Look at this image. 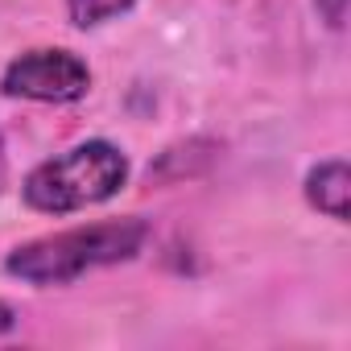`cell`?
<instances>
[{
  "instance_id": "cell-2",
  "label": "cell",
  "mask_w": 351,
  "mask_h": 351,
  "mask_svg": "<svg viewBox=\"0 0 351 351\" xmlns=\"http://www.w3.org/2000/svg\"><path fill=\"white\" fill-rule=\"evenodd\" d=\"M128 178V161L108 141H83L62 157L42 161L25 178V203L46 215H71L112 199Z\"/></svg>"
},
{
  "instance_id": "cell-5",
  "label": "cell",
  "mask_w": 351,
  "mask_h": 351,
  "mask_svg": "<svg viewBox=\"0 0 351 351\" xmlns=\"http://www.w3.org/2000/svg\"><path fill=\"white\" fill-rule=\"evenodd\" d=\"M219 145L215 141H186V145H173L157 157V165H149V178L157 182H178L182 173H199L215 161Z\"/></svg>"
},
{
  "instance_id": "cell-6",
  "label": "cell",
  "mask_w": 351,
  "mask_h": 351,
  "mask_svg": "<svg viewBox=\"0 0 351 351\" xmlns=\"http://www.w3.org/2000/svg\"><path fill=\"white\" fill-rule=\"evenodd\" d=\"M132 0H66V13L79 29H91V25H104L112 17H120Z\"/></svg>"
},
{
  "instance_id": "cell-4",
  "label": "cell",
  "mask_w": 351,
  "mask_h": 351,
  "mask_svg": "<svg viewBox=\"0 0 351 351\" xmlns=\"http://www.w3.org/2000/svg\"><path fill=\"white\" fill-rule=\"evenodd\" d=\"M347 195H351V173L343 161H322L310 169V178H306V199L330 215V219H347Z\"/></svg>"
},
{
  "instance_id": "cell-8",
  "label": "cell",
  "mask_w": 351,
  "mask_h": 351,
  "mask_svg": "<svg viewBox=\"0 0 351 351\" xmlns=\"http://www.w3.org/2000/svg\"><path fill=\"white\" fill-rule=\"evenodd\" d=\"M13 326H17V314H13L5 302H0V335H5V330H13Z\"/></svg>"
},
{
  "instance_id": "cell-9",
  "label": "cell",
  "mask_w": 351,
  "mask_h": 351,
  "mask_svg": "<svg viewBox=\"0 0 351 351\" xmlns=\"http://www.w3.org/2000/svg\"><path fill=\"white\" fill-rule=\"evenodd\" d=\"M0 186H5V145H0Z\"/></svg>"
},
{
  "instance_id": "cell-3",
  "label": "cell",
  "mask_w": 351,
  "mask_h": 351,
  "mask_svg": "<svg viewBox=\"0 0 351 351\" xmlns=\"http://www.w3.org/2000/svg\"><path fill=\"white\" fill-rule=\"evenodd\" d=\"M91 71L71 50H29L9 62L0 91L13 99H38V104H71L87 95Z\"/></svg>"
},
{
  "instance_id": "cell-1",
  "label": "cell",
  "mask_w": 351,
  "mask_h": 351,
  "mask_svg": "<svg viewBox=\"0 0 351 351\" xmlns=\"http://www.w3.org/2000/svg\"><path fill=\"white\" fill-rule=\"evenodd\" d=\"M149 240V223L145 219H108V223H91V228H71L58 236H42L29 240L21 248L9 252L5 269L29 285H66L75 277H83L87 269L99 265H116L141 252V244Z\"/></svg>"
},
{
  "instance_id": "cell-7",
  "label": "cell",
  "mask_w": 351,
  "mask_h": 351,
  "mask_svg": "<svg viewBox=\"0 0 351 351\" xmlns=\"http://www.w3.org/2000/svg\"><path fill=\"white\" fill-rule=\"evenodd\" d=\"M314 5H318L322 21L330 29H343V21H347V0H314Z\"/></svg>"
}]
</instances>
